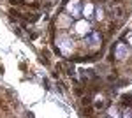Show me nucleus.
Returning <instances> with one entry per match:
<instances>
[{
  "label": "nucleus",
  "instance_id": "f257e3e1",
  "mask_svg": "<svg viewBox=\"0 0 132 118\" xmlns=\"http://www.w3.org/2000/svg\"><path fill=\"white\" fill-rule=\"evenodd\" d=\"M56 46H58V49H60L62 53L69 55L72 49H74V42H72L71 35H67V34H60V35L56 37Z\"/></svg>",
  "mask_w": 132,
  "mask_h": 118
},
{
  "label": "nucleus",
  "instance_id": "f03ea898",
  "mask_svg": "<svg viewBox=\"0 0 132 118\" xmlns=\"http://www.w3.org/2000/svg\"><path fill=\"white\" fill-rule=\"evenodd\" d=\"M67 14L72 18H81V0H71L67 4Z\"/></svg>",
  "mask_w": 132,
  "mask_h": 118
},
{
  "label": "nucleus",
  "instance_id": "7ed1b4c3",
  "mask_svg": "<svg viewBox=\"0 0 132 118\" xmlns=\"http://www.w3.org/2000/svg\"><path fill=\"white\" fill-rule=\"evenodd\" d=\"M85 41H86V46L90 49H97L101 46V34L99 32H90L88 35H85Z\"/></svg>",
  "mask_w": 132,
  "mask_h": 118
},
{
  "label": "nucleus",
  "instance_id": "20e7f679",
  "mask_svg": "<svg viewBox=\"0 0 132 118\" xmlns=\"http://www.w3.org/2000/svg\"><path fill=\"white\" fill-rule=\"evenodd\" d=\"M74 28H76V32H78L79 35L85 37V35H88V34L92 32V25H90V21H88V20H78V23H76Z\"/></svg>",
  "mask_w": 132,
  "mask_h": 118
},
{
  "label": "nucleus",
  "instance_id": "39448f33",
  "mask_svg": "<svg viewBox=\"0 0 132 118\" xmlns=\"http://www.w3.org/2000/svg\"><path fill=\"white\" fill-rule=\"evenodd\" d=\"M81 14L85 16V20H92L95 14V5L92 2H86L85 5H81Z\"/></svg>",
  "mask_w": 132,
  "mask_h": 118
},
{
  "label": "nucleus",
  "instance_id": "423d86ee",
  "mask_svg": "<svg viewBox=\"0 0 132 118\" xmlns=\"http://www.w3.org/2000/svg\"><path fill=\"white\" fill-rule=\"evenodd\" d=\"M114 55H116V58H118V60H125L127 57H129V48H127V44L120 42V44L114 48Z\"/></svg>",
  "mask_w": 132,
  "mask_h": 118
},
{
  "label": "nucleus",
  "instance_id": "0eeeda50",
  "mask_svg": "<svg viewBox=\"0 0 132 118\" xmlns=\"http://www.w3.org/2000/svg\"><path fill=\"white\" fill-rule=\"evenodd\" d=\"M93 16H95V20H102V16H104V14H102L101 7H95V14H93Z\"/></svg>",
  "mask_w": 132,
  "mask_h": 118
},
{
  "label": "nucleus",
  "instance_id": "6e6552de",
  "mask_svg": "<svg viewBox=\"0 0 132 118\" xmlns=\"http://www.w3.org/2000/svg\"><path fill=\"white\" fill-rule=\"evenodd\" d=\"M109 115H111V116H118L120 113L116 111V108H113V109H109Z\"/></svg>",
  "mask_w": 132,
  "mask_h": 118
},
{
  "label": "nucleus",
  "instance_id": "1a4fd4ad",
  "mask_svg": "<svg viewBox=\"0 0 132 118\" xmlns=\"http://www.w3.org/2000/svg\"><path fill=\"white\" fill-rule=\"evenodd\" d=\"M123 116H132V109H129V111H125V113H123Z\"/></svg>",
  "mask_w": 132,
  "mask_h": 118
},
{
  "label": "nucleus",
  "instance_id": "9d476101",
  "mask_svg": "<svg viewBox=\"0 0 132 118\" xmlns=\"http://www.w3.org/2000/svg\"><path fill=\"white\" fill-rule=\"evenodd\" d=\"M129 42H130V46H132V35H130V37H129Z\"/></svg>",
  "mask_w": 132,
  "mask_h": 118
}]
</instances>
